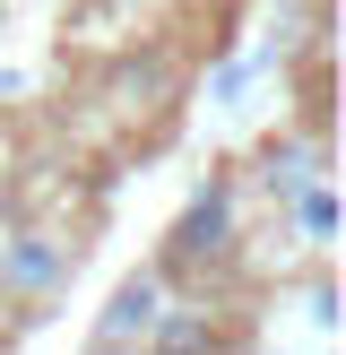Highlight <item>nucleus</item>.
Masks as SVG:
<instances>
[{
  "instance_id": "nucleus-1",
  "label": "nucleus",
  "mask_w": 346,
  "mask_h": 355,
  "mask_svg": "<svg viewBox=\"0 0 346 355\" xmlns=\"http://www.w3.org/2000/svg\"><path fill=\"white\" fill-rule=\"evenodd\" d=\"M234 225H242V182L234 173H208L199 191H190V208L173 217L165 234V269H217V260H234Z\"/></svg>"
},
{
  "instance_id": "nucleus-2",
  "label": "nucleus",
  "mask_w": 346,
  "mask_h": 355,
  "mask_svg": "<svg viewBox=\"0 0 346 355\" xmlns=\"http://www.w3.org/2000/svg\"><path fill=\"white\" fill-rule=\"evenodd\" d=\"M69 277H78V234H61V225H17V234H0V295H9V304H52Z\"/></svg>"
},
{
  "instance_id": "nucleus-3",
  "label": "nucleus",
  "mask_w": 346,
  "mask_h": 355,
  "mask_svg": "<svg viewBox=\"0 0 346 355\" xmlns=\"http://www.w3.org/2000/svg\"><path fill=\"white\" fill-rule=\"evenodd\" d=\"M165 269H138V277H121L113 286V304L95 312V355H138L156 338V321H165Z\"/></svg>"
},
{
  "instance_id": "nucleus-4",
  "label": "nucleus",
  "mask_w": 346,
  "mask_h": 355,
  "mask_svg": "<svg viewBox=\"0 0 346 355\" xmlns=\"http://www.w3.org/2000/svg\"><path fill=\"white\" fill-rule=\"evenodd\" d=\"M311 182H329V148H320V130H311V139H268V148H260V191H268L277 208H294Z\"/></svg>"
},
{
  "instance_id": "nucleus-5",
  "label": "nucleus",
  "mask_w": 346,
  "mask_h": 355,
  "mask_svg": "<svg viewBox=\"0 0 346 355\" xmlns=\"http://www.w3.org/2000/svg\"><path fill=\"white\" fill-rule=\"evenodd\" d=\"M294 225H303L311 243H329V234H338V191H329V182H311L303 200H294Z\"/></svg>"
}]
</instances>
